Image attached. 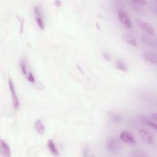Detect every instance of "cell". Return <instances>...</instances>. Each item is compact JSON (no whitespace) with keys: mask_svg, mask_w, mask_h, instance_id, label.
I'll list each match as a JSON object with an SVG mask.
<instances>
[{"mask_svg":"<svg viewBox=\"0 0 157 157\" xmlns=\"http://www.w3.org/2000/svg\"><path fill=\"white\" fill-rule=\"evenodd\" d=\"M131 156H134V157H145L147 156V154H146L145 152L142 151H134L131 153L130 155Z\"/></svg>","mask_w":157,"mask_h":157,"instance_id":"obj_16","label":"cell"},{"mask_svg":"<svg viewBox=\"0 0 157 157\" xmlns=\"http://www.w3.org/2000/svg\"><path fill=\"white\" fill-rule=\"evenodd\" d=\"M139 120L144 124L148 126L153 128L154 129H157V124L156 121L153 120V119L150 118L148 117H147L145 115H141L139 117Z\"/></svg>","mask_w":157,"mask_h":157,"instance_id":"obj_9","label":"cell"},{"mask_svg":"<svg viewBox=\"0 0 157 157\" xmlns=\"http://www.w3.org/2000/svg\"><path fill=\"white\" fill-rule=\"evenodd\" d=\"M90 152V148L88 145H85L83 148V156H88L89 155Z\"/></svg>","mask_w":157,"mask_h":157,"instance_id":"obj_19","label":"cell"},{"mask_svg":"<svg viewBox=\"0 0 157 157\" xmlns=\"http://www.w3.org/2000/svg\"><path fill=\"white\" fill-rule=\"evenodd\" d=\"M34 127L37 132V133L40 135H43L45 132V126L43 124V122L40 119H37L34 123Z\"/></svg>","mask_w":157,"mask_h":157,"instance_id":"obj_12","label":"cell"},{"mask_svg":"<svg viewBox=\"0 0 157 157\" xmlns=\"http://www.w3.org/2000/svg\"><path fill=\"white\" fill-rule=\"evenodd\" d=\"M107 150L111 153H118L121 148L120 142L115 137H109L105 143Z\"/></svg>","mask_w":157,"mask_h":157,"instance_id":"obj_1","label":"cell"},{"mask_svg":"<svg viewBox=\"0 0 157 157\" xmlns=\"http://www.w3.org/2000/svg\"><path fill=\"white\" fill-rule=\"evenodd\" d=\"M47 147L51 153L55 156H59V152L58 150L52 139H49L47 142Z\"/></svg>","mask_w":157,"mask_h":157,"instance_id":"obj_13","label":"cell"},{"mask_svg":"<svg viewBox=\"0 0 157 157\" xmlns=\"http://www.w3.org/2000/svg\"><path fill=\"white\" fill-rule=\"evenodd\" d=\"M111 118L112 120L115 122H119L121 120V117L117 114H112Z\"/></svg>","mask_w":157,"mask_h":157,"instance_id":"obj_21","label":"cell"},{"mask_svg":"<svg viewBox=\"0 0 157 157\" xmlns=\"http://www.w3.org/2000/svg\"><path fill=\"white\" fill-rule=\"evenodd\" d=\"M115 66L116 67L121 71H124V72H126L127 71V66L125 64V63L122 61L121 59H117L115 62Z\"/></svg>","mask_w":157,"mask_h":157,"instance_id":"obj_14","label":"cell"},{"mask_svg":"<svg viewBox=\"0 0 157 157\" xmlns=\"http://www.w3.org/2000/svg\"><path fill=\"white\" fill-rule=\"evenodd\" d=\"M120 139L125 144L134 145L136 143L135 139L132 134L128 131H122L120 134Z\"/></svg>","mask_w":157,"mask_h":157,"instance_id":"obj_6","label":"cell"},{"mask_svg":"<svg viewBox=\"0 0 157 157\" xmlns=\"http://www.w3.org/2000/svg\"><path fill=\"white\" fill-rule=\"evenodd\" d=\"M151 118L155 120V121H156L157 120V115H156V113L154 112V113H152L151 115Z\"/></svg>","mask_w":157,"mask_h":157,"instance_id":"obj_24","label":"cell"},{"mask_svg":"<svg viewBox=\"0 0 157 157\" xmlns=\"http://www.w3.org/2000/svg\"><path fill=\"white\" fill-rule=\"evenodd\" d=\"M122 38L123 39V40L129 44L131 46H133V47H136L137 45V42H136V40L135 39V38L131 36L130 34H128V33H124L123 36H122Z\"/></svg>","mask_w":157,"mask_h":157,"instance_id":"obj_11","label":"cell"},{"mask_svg":"<svg viewBox=\"0 0 157 157\" xmlns=\"http://www.w3.org/2000/svg\"><path fill=\"white\" fill-rule=\"evenodd\" d=\"M136 22L138 25V26L142 28L144 31H145L147 34L155 36V31L153 26L148 22L144 21L139 18H136Z\"/></svg>","mask_w":157,"mask_h":157,"instance_id":"obj_4","label":"cell"},{"mask_svg":"<svg viewBox=\"0 0 157 157\" xmlns=\"http://www.w3.org/2000/svg\"><path fill=\"white\" fill-rule=\"evenodd\" d=\"M54 4H55L56 6L59 7V6H60L61 5V2L60 1H55L54 2Z\"/></svg>","mask_w":157,"mask_h":157,"instance_id":"obj_25","label":"cell"},{"mask_svg":"<svg viewBox=\"0 0 157 157\" xmlns=\"http://www.w3.org/2000/svg\"><path fill=\"white\" fill-rule=\"evenodd\" d=\"M140 37L141 40L147 45L152 47H156L157 42L155 39L152 38L151 36L147 34H142Z\"/></svg>","mask_w":157,"mask_h":157,"instance_id":"obj_10","label":"cell"},{"mask_svg":"<svg viewBox=\"0 0 157 157\" xmlns=\"http://www.w3.org/2000/svg\"><path fill=\"white\" fill-rule=\"evenodd\" d=\"M117 14L118 18L121 23L123 24L126 28H131L132 27V23L128 13L123 8H118L117 9Z\"/></svg>","mask_w":157,"mask_h":157,"instance_id":"obj_3","label":"cell"},{"mask_svg":"<svg viewBox=\"0 0 157 157\" xmlns=\"http://www.w3.org/2000/svg\"><path fill=\"white\" fill-rule=\"evenodd\" d=\"M20 65L21 67V72L23 75H26L27 74V64L25 59L21 58L20 61Z\"/></svg>","mask_w":157,"mask_h":157,"instance_id":"obj_15","label":"cell"},{"mask_svg":"<svg viewBox=\"0 0 157 157\" xmlns=\"http://www.w3.org/2000/svg\"><path fill=\"white\" fill-rule=\"evenodd\" d=\"M102 56L104 57V58L107 61H110V55L109 53L104 52L102 53Z\"/></svg>","mask_w":157,"mask_h":157,"instance_id":"obj_22","label":"cell"},{"mask_svg":"<svg viewBox=\"0 0 157 157\" xmlns=\"http://www.w3.org/2000/svg\"><path fill=\"white\" fill-rule=\"evenodd\" d=\"M134 2H135V3H136V4H139V5H144V4H145V3H146V2L145 1H143V0H139V1H137V0H134V1H132Z\"/></svg>","mask_w":157,"mask_h":157,"instance_id":"obj_23","label":"cell"},{"mask_svg":"<svg viewBox=\"0 0 157 157\" xmlns=\"http://www.w3.org/2000/svg\"><path fill=\"white\" fill-rule=\"evenodd\" d=\"M27 78L28 80V81H29L31 83H35V78L33 76V74H32L31 72H29L27 75Z\"/></svg>","mask_w":157,"mask_h":157,"instance_id":"obj_20","label":"cell"},{"mask_svg":"<svg viewBox=\"0 0 157 157\" xmlns=\"http://www.w3.org/2000/svg\"><path fill=\"white\" fill-rule=\"evenodd\" d=\"M0 153L2 156L6 157L11 156V150L9 145L2 139L0 140Z\"/></svg>","mask_w":157,"mask_h":157,"instance_id":"obj_8","label":"cell"},{"mask_svg":"<svg viewBox=\"0 0 157 157\" xmlns=\"http://www.w3.org/2000/svg\"><path fill=\"white\" fill-rule=\"evenodd\" d=\"M36 22H37V24L39 28L41 30H44V23L42 17H36Z\"/></svg>","mask_w":157,"mask_h":157,"instance_id":"obj_17","label":"cell"},{"mask_svg":"<svg viewBox=\"0 0 157 157\" xmlns=\"http://www.w3.org/2000/svg\"><path fill=\"white\" fill-rule=\"evenodd\" d=\"M139 134L142 140L146 144L150 145H154L155 139L153 133L148 129L145 128H141L139 129Z\"/></svg>","mask_w":157,"mask_h":157,"instance_id":"obj_2","label":"cell"},{"mask_svg":"<svg viewBox=\"0 0 157 157\" xmlns=\"http://www.w3.org/2000/svg\"><path fill=\"white\" fill-rule=\"evenodd\" d=\"M34 13L36 15V17H42V10L41 9L36 6L34 7Z\"/></svg>","mask_w":157,"mask_h":157,"instance_id":"obj_18","label":"cell"},{"mask_svg":"<svg viewBox=\"0 0 157 157\" xmlns=\"http://www.w3.org/2000/svg\"><path fill=\"white\" fill-rule=\"evenodd\" d=\"M142 56L144 60L151 64H156L157 56L156 53L151 51H145L142 53Z\"/></svg>","mask_w":157,"mask_h":157,"instance_id":"obj_7","label":"cell"},{"mask_svg":"<svg viewBox=\"0 0 157 157\" xmlns=\"http://www.w3.org/2000/svg\"><path fill=\"white\" fill-rule=\"evenodd\" d=\"M8 84H9V88L10 92L11 93V96H12L13 106L14 109H17L19 108L20 102H19V100H18L17 94L16 93V91H15V89L13 83V82H12V80L10 78H9Z\"/></svg>","mask_w":157,"mask_h":157,"instance_id":"obj_5","label":"cell"}]
</instances>
